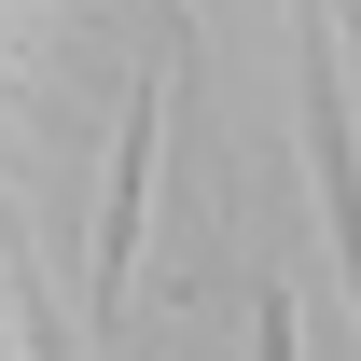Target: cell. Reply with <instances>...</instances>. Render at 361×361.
Returning a JSON list of instances; mask_svg holds the SVG:
<instances>
[{"mask_svg": "<svg viewBox=\"0 0 361 361\" xmlns=\"http://www.w3.org/2000/svg\"><path fill=\"white\" fill-rule=\"evenodd\" d=\"M14 319H28V361H70V319H56L42 278H14Z\"/></svg>", "mask_w": 361, "mask_h": 361, "instance_id": "3", "label": "cell"}, {"mask_svg": "<svg viewBox=\"0 0 361 361\" xmlns=\"http://www.w3.org/2000/svg\"><path fill=\"white\" fill-rule=\"evenodd\" d=\"M250 361H292V278L250 292Z\"/></svg>", "mask_w": 361, "mask_h": 361, "instance_id": "4", "label": "cell"}, {"mask_svg": "<svg viewBox=\"0 0 361 361\" xmlns=\"http://www.w3.org/2000/svg\"><path fill=\"white\" fill-rule=\"evenodd\" d=\"M153 139H167V70H139V97H126V139H111V195H97V319L126 306V264H139V195H153Z\"/></svg>", "mask_w": 361, "mask_h": 361, "instance_id": "2", "label": "cell"}, {"mask_svg": "<svg viewBox=\"0 0 361 361\" xmlns=\"http://www.w3.org/2000/svg\"><path fill=\"white\" fill-rule=\"evenodd\" d=\"M292 84H306V167H319L334 264H348V319H361V126H348V70H334V0H292Z\"/></svg>", "mask_w": 361, "mask_h": 361, "instance_id": "1", "label": "cell"}]
</instances>
